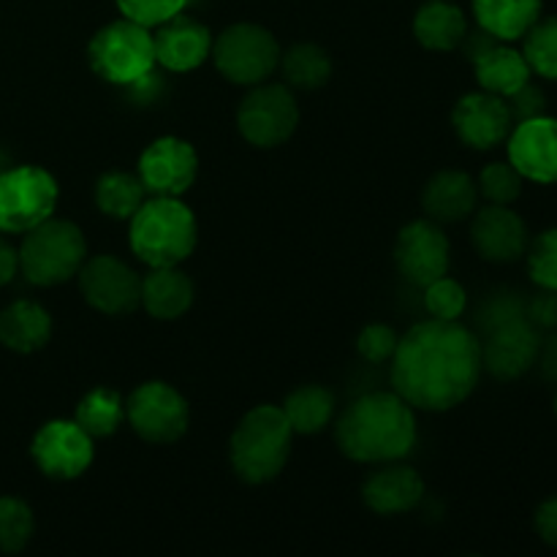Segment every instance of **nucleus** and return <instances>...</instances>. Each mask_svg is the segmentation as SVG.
Instances as JSON below:
<instances>
[{"label":"nucleus","mask_w":557,"mask_h":557,"mask_svg":"<svg viewBox=\"0 0 557 557\" xmlns=\"http://www.w3.org/2000/svg\"><path fill=\"white\" fill-rule=\"evenodd\" d=\"M136 174L147 188V196H177L180 199L196 183L199 156L190 141L161 136L145 147Z\"/></svg>","instance_id":"nucleus-15"},{"label":"nucleus","mask_w":557,"mask_h":557,"mask_svg":"<svg viewBox=\"0 0 557 557\" xmlns=\"http://www.w3.org/2000/svg\"><path fill=\"white\" fill-rule=\"evenodd\" d=\"M482 375V343L460 321L411 326L392 357V389L413 411H451L473 395Z\"/></svg>","instance_id":"nucleus-1"},{"label":"nucleus","mask_w":557,"mask_h":557,"mask_svg":"<svg viewBox=\"0 0 557 557\" xmlns=\"http://www.w3.org/2000/svg\"><path fill=\"white\" fill-rule=\"evenodd\" d=\"M413 36L430 52H451L468 36V20L449 0H428L413 16Z\"/></svg>","instance_id":"nucleus-25"},{"label":"nucleus","mask_w":557,"mask_h":557,"mask_svg":"<svg viewBox=\"0 0 557 557\" xmlns=\"http://www.w3.org/2000/svg\"><path fill=\"white\" fill-rule=\"evenodd\" d=\"M460 47H466L468 60L473 63V74L482 90L495 92L500 98H509L531 82V65L520 49L509 47V41H500L493 33L482 30L468 33Z\"/></svg>","instance_id":"nucleus-13"},{"label":"nucleus","mask_w":557,"mask_h":557,"mask_svg":"<svg viewBox=\"0 0 557 557\" xmlns=\"http://www.w3.org/2000/svg\"><path fill=\"white\" fill-rule=\"evenodd\" d=\"M528 319L539 326V330H549L557 324V292H544L528 302Z\"/></svg>","instance_id":"nucleus-40"},{"label":"nucleus","mask_w":557,"mask_h":557,"mask_svg":"<svg viewBox=\"0 0 557 557\" xmlns=\"http://www.w3.org/2000/svg\"><path fill=\"white\" fill-rule=\"evenodd\" d=\"M36 531L33 509L20 498H0V553H22Z\"/></svg>","instance_id":"nucleus-32"},{"label":"nucleus","mask_w":557,"mask_h":557,"mask_svg":"<svg viewBox=\"0 0 557 557\" xmlns=\"http://www.w3.org/2000/svg\"><path fill=\"white\" fill-rule=\"evenodd\" d=\"M479 185L460 169L433 174L422 190V210L435 223H460L476 212Z\"/></svg>","instance_id":"nucleus-22"},{"label":"nucleus","mask_w":557,"mask_h":557,"mask_svg":"<svg viewBox=\"0 0 557 557\" xmlns=\"http://www.w3.org/2000/svg\"><path fill=\"white\" fill-rule=\"evenodd\" d=\"M539 351H542L539 326L528 315H517L487 330V341L482 346V370L498 381H515L536 364Z\"/></svg>","instance_id":"nucleus-16"},{"label":"nucleus","mask_w":557,"mask_h":557,"mask_svg":"<svg viewBox=\"0 0 557 557\" xmlns=\"http://www.w3.org/2000/svg\"><path fill=\"white\" fill-rule=\"evenodd\" d=\"M471 243L484 261L511 264L528 250L525 221L509 205H490L473 215Z\"/></svg>","instance_id":"nucleus-20"},{"label":"nucleus","mask_w":557,"mask_h":557,"mask_svg":"<svg viewBox=\"0 0 557 557\" xmlns=\"http://www.w3.org/2000/svg\"><path fill=\"white\" fill-rule=\"evenodd\" d=\"M11 166V158H9V152L3 150V147H0V174L5 172V169Z\"/></svg>","instance_id":"nucleus-44"},{"label":"nucleus","mask_w":557,"mask_h":557,"mask_svg":"<svg viewBox=\"0 0 557 557\" xmlns=\"http://www.w3.org/2000/svg\"><path fill=\"white\" fill-rule=\"evenodd\" d=\"M294 430L281 406H256L239 419L228 441L232 471L245 484H267L277 479L292 455Z\"/></svg>","instance_id":"nucleus-4"},{"label":"nucleus","mask_w":557,"mask_h":557,"mask_svg":"<svg viewBox=\"0 0 557 557\" xmlns=\"http://www.w3.org/2000/svg\"><path fill=\"white\" fill-rule=\"evenodd\" d=\"M194 281L180 267H152L141 277V308L156 321H177L194 305Z\"/></svg>","instance_id":"nucleus-23"},{"label":"nucleus","mask_w":557,"mask_h":557,"mask_svg":"<svg viewBox=\"0 0 557 557\" xmlns=\"http://www.w3.org/2000/svg\"><path fill=\"white\" fill-rule=\"evenodd\" d=\"M547 373L557 375V337L549 343V348H547Z\"/></svg>","instance_id":"nucleus-43"},{"label":"nucleus","mask_w":557,"mask_h":557,"mask_svg":"<svg viewBox=\"0 0 557 557\" xmlns=\"http://www.w3.org/2000/svg\"><path fill=\"white\" fill-rule=\"evenodd\" d=\"M335 441L337 449L354 462H400L417 446V417L395 389L368 392L337 419Z\"/></svg>","instance_id":"nucleus-2"},{"label":"nucleus","mask_w":557,"mask_h":557,"mask_svg":"<svg viewBox=\"0 0 557 557\" xmlns=\"http://www.w3.org/2000/svg\"><path fill=\"white\" fill-rule=\"evenodd\" d=\"M522 177L511 163L506 161H495L487 163L479 174V194L490 201V205H511L522 196Z\"/></svg>","instance_id":"nucleus-33"},{"label":"nucleus","mask_w":557,"mask_h":557,"mask_svg":"<svg viewBox=\"0 0 557 557\" xmlns=\"http://www.w3.org/2000/svg\"><path fill=\"white\" fill-rule=\"evenodd\" d=\"M74 422L96 438H109V435L117 433L120 424L125 422V403L120 397V392L107 389V386H98L90 389L79 403H76Z\"/></svg>","instance_id":"nucleus-29"},{"label":"nucleus","mask_w":557,"mask_h":557,"mask_svg":"<svg viewBox=\"0 0 557 557\" xmlns=\"http://www.w3.org/2000/svg\"><path fill=\"white\" fill-rule=\"evenodd\" d=\"M125 419L147 444H174L188 433L190 408L166 381H145L125 400Z\"/></svg>","instance_id":"nucleus-10"},{"label":"nucleus","mask_w":557,"mask_h":557,"mask_svg":"<svg viewBox=\"0 0 557 557\" xmlns=\"http://www.w3.org/2000/svg\"><path fill=\"white\" fill-rule=\"evenodd\" d=\"M517 315H528V302H522L517 294H500V297H493L484 305L479 321H482L484 332H487L495 324H504V321L517 319Z\"/></svg>","instance_id":"nucleus-38"},{"label":"nucleus","mask_w":557,"mask_h":557,"mask_svg":"<svg viewBox=\"0 0 557 557\" xmlns=\"http://www.w3.org/2000/svg\"><path fill=\"white\" fill-rule=\"evenodd\" d=\"M123 16L139 22V25L158 27L161 22L172 20L174 14L185 9L188 0H114Z\"/></svg>","instance_id":"nucleus-37"},{"label":"nucleus","mask_w":557,"mask_h":557,"mask_svg":"<svg viewBox=\"0 0 557 557\" xmlns=\"http://www.w3.org/2000/svg\"><path fill=\"white\" fill-rule=\"evenodd\" d=\"M79 292L92 310L103 315H128L141 308V275L117 256H92L76 272Z\"/></svg>","instance_id":"nucleus-11"},{"label":"nucleus","mask_w":557,"mask_h":557,"mask_svg":"<svg viewBox=\"0 0 557 557\" xmlns=\"http://www.w3.org/2000/svg\"><path fill=\"white\" fill-rule=\"evenodd\" d=\"M525 54L528 65L533 74L544 76V79H557V16H539L536 25L525 33Z\"/></svg>","instance_id":"nucleus-31"},{"label":"nucleus","mask_w":557,"mask_h":557,"mask_svg":"<svg viewBox=\"0 0 557 557\" xmlns=\"http://www.w3.org/2000/svg\"><path fill=\"white\" fill-rule=\"evenodd\" d=\"M87 60L103 82L120 87L139 85L158 65L150 27L128 16L109 22L87 44Z\"/></svg>","instance_id":"nucleus-6"},{"label":"nucleus","mask_w":557,"mask_h":557,"mask_svg":"<svg viewBox=\"0 0 557 557\" xmlns=\"http://www.w3.org/2000/svg\"><path fill=\"white\" fill-rule=\"evenodd\" d=\"M424 498V479L411 466L384 462L362 484V500L381 517L408 515Z\"/></svg>","instance_id":"nucleus-21"},{"label":"nucleus","mask_w":557,"mask_h":557,"mask_svg":"<svg viewBox=\"0 0 557 557\" xmlns=\"http://www.w3.org/2000/svg\"><path fill=\"white\" fill-rule=\"evenodd\" d=\"M536 531H539V536L544 539V542L557 547V495H555V498L544 500V504L539 506Z\"/></svg>","instance_id":"nucleus-41"},{"label":"nucleus","mask_w":557,"mask_h":557,"mask_svg":"<svg viewBox=\"0 0 557 557\" xmlns=\"http://www.w3.org/2000/svg\"><path fill=\"white\" fill-rule=\"evenodd\" d=\"M555 411H557V400H555Z\"/></svg>","instance_id":"nucleus-45"},{"label":"nucleus","mask_w":557,"mask_h":557,"mask_svg":"<svg viewBox=\"0 0 557 557\" xmlns=\"http://www.w3.org/2000/svg\"><path fill=\"white\" fill-rule=\"evenodd\" d=\"M30 457L44 476L54 482H74L92 466V438L74 419L47 422L30 444Z\"/></svg>","instance_id":"nucleus-12"},{"label":"nucleus","mask_w":557,"mask_h":557,"mask_svg":"<svg viewBox=\"0 0 557 557\" xmlns=\"http://www.w3.org/2000/svg\"><path fill=\"white\" fill-rule=\"evenodd\" d=\"M156 44V63L174 74H188L199 69L212 52V33L194 16H185L183 11L172 20L161 22L152 33Z\"/></svg>","instance_id":"nucleus-19"},{"label":"nucleus","mask_w":557,"mask_h":557,"mask_svg":"<svg viewBox=\"0 0 557 557\" xmlns=\"http://www.w3.org/2000/svg\"><path fill=\"white\" fill-rule=\"evenodd\" d=\"M128 223L131 250L150 270L180 267L199 243V223L194 210L177 196H147Z\"/></svg>","instance_id":"nucleus-3"},{"label":"nucleus","mask_w":557,"mask_h":557,"mask_svg":"<svg viewBox=\"0 0 557 557\" xmlns=\"http://www.w3.org/2000/svg\"><path fill=\"white\" fill-rule=\"evenodd\" d=\"M58 180L41 166H9L0 174V232L25 234L52 218Z\"/></svg>","instance_id":"nucleus-8"},{"label":"nucleus","mask_w":557,"mask_h":557,"mask_svg":"<svg viewBox=\"0 0 557 557\" xmlns=\"http://www.w3.org/2000/svg\"><path fill=\"white\" fill-rule=\"evenodd\" d=\"M212 63L232 85L253 87L270 79L281 65V44L256 22L228 25L212 41Z\"/></svg>","instance_id":"nucleus-7"},{"label":"nucleus","mask_w":557,"mask_h":557,"mask_svg":"<svg viewBox=\"0 0 557 557\" xmlns=\"http://www.w3.org/2000/svg\"><path fill=\"white\" fill-rule=\"evenodd\" d=\"M20 272V253L5 237H0V288L9 286Z\"/></svg>","instance_id":"nucleus-42"},{"label":"nucleus","mask_w":557,"mask_h":557,"mask_svg":"<svg viewBox=\"0 0 557 557\" xmlns=\"http://www.w3.org/2000/svg\"><path fill=\"white\" fill-rule=\"evenodd\" d=\"M511 109V117H515V125L522 123V120H533V117H542L544 109H547V101H544V92L539 90L536 85H522L515 96L506 98Z\"/></svg>","instance_id":"nucleus-39"},{"label":"nucleus","mask_w":557,"mask_h":557,"mask_svg":"<svg viewBox=\"0 0 557 557\" xmlns=\"http://www.w3.org/2000/svg\"><path fill=\"white\" fill-rule=\"evenodd\" d=\"M422 292H424V308H428V313L433 315V319L460 321V315L466 313L468 294L455 277L441 275L438 281L428 283Z\"/></svg>","instance_id":"nucleus-34"},{"label":"nucleus","mask_w":557,"mask_h":557,"mask_svg":"<svg viewBox=\"0 0 557 557\" xmlns=\"http://www.w3.org/2000/svg\"><path fill=\"white\" fill-rule=\"evenodd\" d=\"M451 125H455L457 139L471 150H493L500 141L509 139L515 128V117L506 103V98L495 92H468L457 101L451 112Z\"/></svg>","instance_id":"nucleus-17"},{"label":"nucleus","mask_w":557,"mask_h":557,"mask_svg":"<svg viewBox=\"0 0 557 557\" xmlns=\"http://www.w3.org/2000/svg\"><path fill=\"white\" fill-rule=\"evenodd\" d=\"M397 332L386 324H368L357 337V354L370 364L392 362L397 351Z\"/></svg>","instance_id":"nucleus-36"},{"label":"nucleus","mask_w":557,"mask_h":557,"mask_svg":"<svg viewBox=\"0 0 557 557\" xmlns=\"http://www.w3.org/2000/svg\"><path fill=\"white\" fill-rule=\"evenodd\" d=\"M147 201V188L139 174L107 172L96 183V207L114 221H131Z\"/></svg>","instance_id":"nucleus-28"},{"label":"nucleus","mask_w":557,"mask_h":557,"mask_svg":"<svg viewBox=\"0 0 557 557\" xmlns=\"http://www.w3.org/2000/svg\"><path fill=\"white\" fill-rule=\"evenodd\" d=\"M531 281L544 292H557V228H547L533 239L528 250Z\"/></svg>","instance_id":"nucleus-35"},{"label":"nucleus","mask_w":557,"mask_h":557,"mask_svg":"<svg viewBox=\"0 0 557 557\" xmlns=\"http://www.w3.org/2000/svg\"><path fill=\"white\" fill-rule=\"evenodd\" d=\"M52 337V315L33 299H16L0 310V343L9 351L36 354Z\"/></svg>","instance_id":"nucleus-24"},{"label":"nucleus","mask_w":557,"mask_h":557,"mask_svg":"<svg viewBox=\"0 0 557 557\" xmlns=\"http://www.w3.org/2000/svg\"><path fill=\"white\" fill-rule=\"evenodd\" d=\"M281 69L292 90H319L332 79V58L319 44H294L281 54Z\"/></svg>","instance_id":"nucleus-30"},{"label":"nucleus","mask_w":557,"mask_h":557,"mask_svg":"<svg viewBox=\"0 0 557 557\" xmlns=\"http://www.w3.org/2000/svg\"><path fill=\"white\" fill-rule=\"evenodd\" d=\"M281 408L294 435H315L330 428L332 417H335V395L326 386L308 384L294 389Z\"/></svg>","instance_id":"nucleus-27"},{"label":"nucleus","mask_w":557,"mask_h":557,"mask_svg":"<svg viewBox=\"0 0 557 557\" xmlns=\"http://www.w3.org/2000/svg\"><path fill=\"white\" fill-rule=\"evenodd\" d=\"M451 248L444 228L430 218L411 221L400 228L395 243V264L397 272L406 277L411 286L424 288L428 283L438 281L441 275H449Z\"/></svg>","instance_id":"nucleus-14"},{"label":"nucleus","mask_w":557,"mask_h":557,"mask_svg":"<svg viewBox=\"0 0 557 557\" xmlns=\"http://www.w3.org/2000/svg\"><path fill=\"white\" fill-rule=\"evenodd\" d=\"M299 125V103L292 87L261 82L250 87L237 107V128L248 145L259 150L286 145Z\"/></svg>","instance_id":"nucleus-9"},{"label":"nucleus","mask_w":557,"mask_h":557,"mask_svg":"<svg viewBox=\"0 0 557 557\" xmlns=\"http://www.w3.org/2000/svg\"><path fill=\"white\" fill-rule=\"evenodd\" d=\"M20 272L33 286H60L76 277L87 259V239L74 221L47 218L22 234Z\"/></svg>","instance_id":"nucleus-5"},{"label":"nucleus","mask_w":557,"mask_h":557,"mask_svg":"<svg viewBox=\"0 0 557 557\" xmlns=\"http://www.w3.org/2000/svg\"><path fill=\"white\" fill-rule=\"evenodd\" d=\"M509 163L533 183H557V120H522L509 134Z\"/></svg>","instance_id":"nucleus-18"},{"label":"nucleus","mask_w":557,"mask_h":557,"mask_svg":"<svg viewBox=\"0 0 557 557\" xmlns=\"http://www.w3.org/2000/svg\"><path fill=\"white\" fill-rule=\"evenodd\" d=\"M473 14L482 30L500 41H517L542 16V0H473Z\"/></svg>","instance_id":"nucleus-26"}]
</instances>
